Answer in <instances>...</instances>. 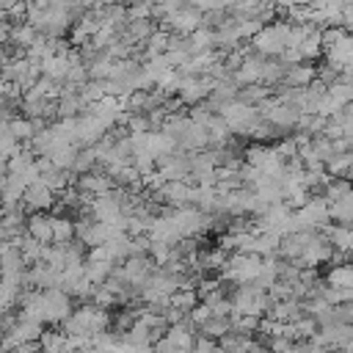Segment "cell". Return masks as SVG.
<instances>
[{"instance_id":"1","label":"cell","mask_w":353,"mask_h":353,"mask_svg":"<svg viewBox=\"0 0 353 353\" xmlns=\"http://www.w3.org/2000/svg\"><path fill=\"white\" fill-rule=\"evenodd\" d=\"M110 323L113 320H110L108 309H99L94 303H85L80 309H72V314L61 325H63V334H74V336H88L91 339V336L108 331Z\"/></svg>"},{"instance_id":"2","label":"cell","mask_w":353,"mask_h":353,"mask_svg":"<svg viewBox=\"0 0 353 353\" xmlns=\"http://www.w3.org/2000/svg\"><path fill=\"white\" fill-rule=\"evenodd\" d=\"M290 28H292L290 19H279V22L262 25L251 36V50L256 55H262V58H279L290 44Z\"/></svg>"},{"instance_id":"3","label":"cell","mask_w":353,"mask_h":353,"mask_svg":"<svg viewBox=\"0 0 353 353\" xmlns=\"http://www.w3.org/2000/svg\"><path fill=\"white\" fill-rule=\"evenodd\" d=\"M218 116L226 121V127H229L234 135H251V130H254L256 121L262 119L259 110H256V105H248V102H243V99L226 102Z\"/></svg>"},{"instance_id":"4","label":"cell","mask_w":353,"mask_h":353,"mask_svg":"<svg viewBox=\"0 0 353 353\" xmlns=\"http://www.w3.org/2000/svg\"><path fill=\"white\" fill-rule=\"evenodd\" d=\"M295 223L298 229H325L331 223V204L325 201V196H309L303 207L295 210Z\"/></svg>"},{"instance_id":"5","label":"cell","mask_w":353,"mask_h":353,"mask_svg":"<svg viewBox=\"0 0 353 353\" xmlns=\"http://www.w3.org/2000/svg\"><path fill=\"white\" fill-rule=\"evenodd\" d=\"M160 22H163V30L176 33V36H188V33H193L196 28L204 25V14H201L199 8H193V6L185 3V6H179V8H174V11H168V14H163Z\"/></svg>"},{"instance_id":"6","label":"cell","mask_w":353,"mask_h":353,"mask_svg":"<svg viewBox=\"0 0 353 353\" xmlns=\"http://www.w3.org/2000/svg\"><path fill=\"white\" fill-rule=\"evenodd\" d=\"M85 210L94 221H102V223H116L124 218V210H121V190H108L102 196H91L85 201Z\"/></svg>"},{"instance_id":"7","label":"cell","mask_w":353,"mask_h":353,"mask_svg":"<svg viewBox=\"0 0 353 353\" xmlns=\"http://www.w3.org/2000/svg\"><path fill=\"white\" fill-rule=\"evenodd\" d=\"M108 127L91 113V110H83L80 116H74V143L77 146H94L105 138Z\"/></svg>"},{"instance_id":"8","label":"cell","mask_w":353,"mask_h":353,"mask_svg":"<svg viewBox=\"0 0 353 353\" xmlns=\"http://www.w3.org/2000/svg\"><path fill=\"white\" fill-rule=\"evenodd\" d=\"M58 193L39 176L36 182H30V185H25V193H22V207L25 210H30V212H44V210H50V207H55V199Z\"/></svg>"},{"instance_id":"9","label":"cell","mask_w":353,"mask_h":353,"mask_svg":"<svg viewBox=\"0 0 353 353\" xmlns=\"http://www.w3.org/2000/svg\"><path fill=\"white\" fill-rule=\"evenodd\" d=\"M190 199V182L185 179H165L160 190H154V201H163L168 210L185 207Z\"/></svg>"},{"instance_id":"10","label":"cell","mask_w":353,"mask_h":353,"mask_svg":"<svg viewBox=\"0 0 353 353\" xmlns=\"http://www.w3.org/2000/svg\"><path fill=\"white\" fill-rule=\"evenodd\" d=\"M113 176L108 174V171H85V174H80L77 176V182H74V188L83 193V196H102V193H108V190H113Z\"/></svg>"},{"instance_id":"11","label":"cell","mask_w":353,"mask_h":353,"mask_svg":"<svg viewBox=\"0 0 353 353\" xmlns=\"http://www.w3.org/2000/svg\"><path fill=\"white\" fill-rule=\"evenodd\" d=\"M323 55H325V61L334 63L339 72L347 69V66H353V33H345L339 41H334L331 47H325Z\"/></svg>"},{"instance_id":"12","label":"cell","mask_w":353,"mask_h":353,"mask_svg":"<svg viewBox=\"0 0 353 353\" xmlns=\"http://www.w3.org/2000/svg\"><path fill=\"white\" fill-rule=\"evenodd\" d=\"M314 77H317V69L312 66V61H301V63H290L284 69L281 85H287V88H306Z\"/></svg>"},{"instance_id":"13","label":"cell","mask_w":353,"mask_h":353,"mask_svg":"<svg viewBox=\"0 0 353 353\" xmlns=\"http://www.w3.org/2000/svg\"><path fill=\"white\" fill-rule=\"evenodd\" d=\"M25 229H28V237H33V240H39V243L52 245V215L33 212V215L25 221Z\"/></svg>"},{"instance_id":"14","label":"cell","mask_w":353,"mask_h":353,"mask_svg":"<svg viewBox=\"0 0 353 353\" xmlns=\"http://www.w3.org/2000/svg\"><path fill=\"white\" fill-rule=\"evenodd\" d=\"M36 39H39V30H36L30 22H22V19H19L17 25H11V39H8V41H11L17 50H28Z\"/></svg>"},{"instance_id":"15","label":"cell","mask_w":353,"mask_h":353,"mask_svg":"<svg viewBox=\"0 0 353 353\" xmlns=\"http://www.w3.org/2000/svg\"><path fill=\"white\" fill-rule=\"evenodd\" d=\"M331 221H336L342 226H353V188L339 201L331 204Z\"/></svg>"},{"instance_id":"16","label":"cell","mask_w":353,"mask_h":353,"mask_svg":"<svg viewBox=\"0 0 353 353\" xmlns=\"http://www.w3.org/2000/svg\"><path fill=\"white\" fill-rule=\"evenodd\" d=\"M36 130H39V121H33V119H28V116H11V119H8V132H11L17 141H30Z\"/></svg>"},{"instance_id":"17","label":"cell","mask_w":353,"mask_h":353,"mask_svg":"<svg viewBox=\"0 0 353 353\" xmlns=\"http://www.w3.org/2000/svg\"><path fill=\"white\" fill-rule=\"evenodd\" d=\"M350 165H353V149L350 152H336V154H331L323 163V168H325L328 176H345L350 171Z\"/></svg>"},{"instance_id":"18","label":"cell","mask_w":353,"mask_h":353,"mask_svg":"<svg viewBox=\"0 0 353 353\" xmlns=\"http://www.w3.org/2000/svg\"><path fill=\"white\" fill-rule=\"evenodd\" d=\"M196 303H199V295H196L193 287H179V290H174V292L168 295V306L179 309V312H185V314H188Z\"/></svg>"},{"instance_id":"19","label":"cell","mask_w":353,"mask_h":353,"mask_svg":"<svg viewBox=\"0 0 353 353\" xmlns=\"http://www.w3.org/2000/svg\"><path fill=\"white\" fill-rule=\"evenodd\" d=\"M74 240V221H69L66 215H52V243L63 245Z\"/></svg>"},{"instance_id":"20","label":"cell","mask_w":353,"mask_h":353,"mask_svg":"<svg viewBox=\"0 0 353 353\" xmlns=\"http://www.w3.org/2000/svg\"><path fill=\"white\" fill-rule=\"evenodd\" d=\"M325 284L331 287H353V262H339L328 270Z\"/></svg>"},{"instance_id":"21","label":"cell","mask_w":353,"mask_h":353,"mask_svg":"<svg viewBox=\"0 0 353 353\" xmlns=\"http://www.w3.org/2000/svg\"><path fill=\"white\" fill-rule=\"evenodd\" d=\"M350 188H353L350 179H345V176H331V179L323 185V196H325L328 204H334V201H339Z\"/></svg>"},{"instance_id":"22","label":"cell","mask_w":353,"mask_h":353,"mask_svg":"<svg viewBox=\"0 0 353 353\" xmlns=\"http://www.w3.org/2000/svg\"><path fill=\"white\" fill-rule=\"evenodd\" d=\"M199 331L207 334V336H212V339H221L223 334H229V331H234V328H232V320H229V317H210Z\"/></svg>"},{"instance_id":"23","label":"cell","mask_w":353,"mask_h":353,"mask_svg":"<svg viewBox=\"0 0 353 353\" xmlns=\"http://www.w3.org/2000/svg\"><path fill=\"white\" fill-rule=\"evenodd\" d=\"M210 317H212V312H210V306H207L204 301H199V303H196V306H193V309L188 312V320L193 323V328H196V325L201 328V325H204V323H207Z\"/></svg>"},{"instance_id":"24","label":"cell","mask_w":353,"mask_h":353,"mask_svg":"<svg viewBox=\"0 0 353 353\" xmlns=\"http://www.w3.org/2000/svg\"><path fill=\"white\" fill-rule=\"evenodd\" d=\"M215 350H218V339H212V336H207V334L193 336L190 353H215Z\"/></svg>"},{"instance_id":"25","label":"cell","mask_w":353,"mask_h":353,"mask_svg":"<svg viewBox=\"0 0 353 353\" xmlns=\"http://www.w3.org/2000/svg\"><path fill=\"white\" fill-rule=\"evenodd\" d=\"M314 69H317V80L325 83V85H331V83L339 77V69H336L334 63H328V61H325L323 66H314Z\"/></svg>"},{"instance_id":"26","label":"cell","mask_w":353,"mask_h":353,"mask_svg":"<svg viewBox=\"0 0 353 353\" xmlns=\"http://www.w3.org/2000/svg\"><path fill=\"white\" fill-rule=\"evenodd\" d=\"M6 91H8V80L0 74V97H6Z\"/></svg>"},{"instance_id":"27","label":"cell","mask_w":353,"mask_h":353,"mask_svg":"<svg viewBox=\"0 0 353 353\" xmlns=\"http://www.w3.org/2000/svg\"><path fill=\"white\" fill-rule=\"evenodd\" d=\"M6 174H8V165H6V160H3V157H0V182H3V179H6Z\"/></svg>"}]
</instances>
